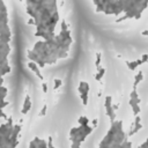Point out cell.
Returning <instances> with one entry per match:
<instances>
[{
	"label": "cell",
	"instance_id": "1",
	"mask_svg": "<svg viewBox=\"0 0 148 148\" xmlns=\"http://www.w3.org/2000/svg\"><path fill=\"white\" fill-rule=\"evenodd\" d=\"M72 42L71 30L67 28L65 30H60L58 35H54L49 39H39L34 47L28 51L27 57L29 60L35 61L40 68H43L46 65L57 62L58 59L67 58Z\"/></svg>",
	"mask_w": 148,
	"mask_h": 148
},
{
	"label": "cell",
	"instance_id": "2",
	"mask_svg": "<svg viewBox=\"0 0 148 148\" xmlns=\"http://www.w3.org/2000/svg\"><path fill=\"white\" fill-rule=\"evenodd\" d=\"M27 13L34 20L36 25L35 36L40 39L53 37L57 23L59 22V13L56 0H25Z\"/></svg>",
	"mask_w": 148,
	"mask_h": 148
},
{
	"label": "cell",
	"instance_id": "3",
	"mask_svg": "<svg viewBox=\"0 0 148 148\" xmlns=\"http://www.w3.org/2000/svg\"><path fill=\"white\" fill-rule=\"evenodd\" d=\"M126 139L127 136L123 130V121L116 119L111 123V127L99 142L98 148H119Z\"/></svg>",
	"mask_w": 148,
	"mask_h": 148
},
{
	"label": "cell",
	"instance_id": "4",
	"mask_svg": "<svg viewBox=\"0 0 148 148\" xmlns=\"http://www.w3.org/2000/svg\"><path fill=\"white\" fill-rule=\"evenodd\" d=\"M21 125H14L12 118L0 125V148H16Z\"/></svg>",
	"mask_w": 148,
	"mask_h": 148
},
{
	"label": "cell",
	"instance_id": "5",
	"mask_svg": "<svg viewBox=\"0 0 148 148\" xmlns=\"http://www.w3.org/2000/svg\"><path fill=\"white\" fill-rule=\"evenodd\" d=\"M147 7L148 0H124V15L116 20V22L119 23L128 18L139 20Z\"/></svg>",
	"mask_w": 148,
	"mask_h": 148
},
{
	"label": "cell",
	"instance_id": "6",
	"mask_svg": "<svg viewBox=\"0 0 148 148\" xmlns=\"http://www.w3.org/2000/svg\"><path fill=\"white\" fill-rule=\"evenodd\" d=\"M95 10L105 15H120L124 12V0H92Z\"/></svg>",
	"mask_w": 148,
	"mask_h": 148
},
{
	"label": "cell",
	"instance_id": "7",
	"mask_svg": "<svg viewBox=\"0 0 148 148\" xmlns=\"http://www.w3.org/2000/svg\"><path fill=\"white\" fill-rule=\"evenodd\" d=\"M12 38V30L8 24V13L3 0H0V40L9 43Z\"/></svg>",
	"mask_w": 148,
	"mask_h": 148
},
{
	"label": "cell",
	"instance_id": "8",
	"mask_svg": "<svg viewBox=\"0 0 148 148\" xmlns=\"http://www.w3.org/2000/svg\"><path fill=\"white\" fill-rule=\"evenodd\" d=\"M94 131V126H90L89 124L88 125H79V126H74L71 128L69 131V140L71 142H83L87 136L89 134H91V132Z\"/></svg>",
	"mask_w": 148,
	"mask_h": 148
},
{
	"label": "cell",
	"instance_id": "9",
	"mask_svg": "<svg viewBox=\"0 0 148 148\" xmlns=\"http://www.w3.org/2000/svg\"><path fill=\"white\" fill-rule=\"evenodd\" d=\"M10 72V65L8 62V57L0 54V86L3 84V76Z\"/></svg>",
	"mask_w": 148,
	"mask_h": 148
},
{
	"label": "cell",
	"instance_id": "10",
	"mask_svg": "<svg viewBox=\"0 0 148 148\" xmlns=\"http://www.w3.org/2000/svg\"><path fill=\"white\" fill-rule=\"evenodd\" d=\"M104 106H105V112L106 116L110 119V123L116 120V109L112 104V97L111 96H106L104 99Z\"/></svg>",
	"mask_w": 148,
	"mask_h": 148
},
{
	"label": "cell",
	"instance_id": "11",
	"mask_svg": "<svg viewBox=\"0 0 148 148\" xmlns=\"http://www.w3.org/2000/svg\"><path fill=\"white\" fill-rule=\"evenodd\" d=\"M142 127H143V125L141 124V117L138 114V116L134 117V121H133V124L131 126V130L128 132V136H132V135L136 134Z\"/></svg>",
	"mask_w": 148,
	"mask_h": 148
},
{
	"label": "cell",
	"instance_id": "12",
	"mask_svg": "<svg viewBox=\"0 0 148 148\" xmlns=\"http://www.w3.org/2000/svg\"><path fill=\"white\" fill-rule=\"evenodd\" d=\"M29 148H47V141L44 139H40L38 136H35L30 141Z\"/></svg>",
	"mask_w": 148,
	"mask_h": 148
},
{
	"label": "cell",
	"instance_id": "13",
	"mask_svg": "<svg viewBox=\"0 0 148 148\" xmlns=\"http://www.w3.org/2000/svg\"><path fill=\"white\" fill-rule=\"evenodd\" d=\"M28 67H29V69L40 80V81H43V79H44V76H43V74H42V71H40V67L35 62V61H31V60H29L28 61Z\"/></svg>",
	"mask_w": 148,
	"mask_h": 148
},
{
	"label": "cell",
	"instance_id": "14",
	"mask_svg": "<svg viewBox=\"0 0 148 148\" xmlns=\"http://www.w3.org/2000/svg\"><path fill=\"white\" fill-rule=\"evenodd\" d=\"M31 105H32V103H31L30 96H29V95H27V96L24 97V101H23V105H22V109H21V113H22L23 116H25V114L30 111Z\"/></svg>",
	"mask_w": 148,
	"mask_h": 148
},
{
	"label": "cell",
	"instance_id": "15",
	"mask_svg": "<svg viewBox=\"0 0 148 148\" xmlns=\"http://www.w3.org/2000/svg\"><path fill=\"white\" fill-rule=\"evenodd\" d=\"M143 62L141 59H136V60H125V65L127 66V68L130 71H135L139 66H141Z\"/></svg>",
	"mask_w": 148,
	"mask_h": 148
},
{
	"label": "cell",
	"instance_id": "16",
	"mask_svg": "<svg viewBox=\"0 0 148 148\" xmlns=\"http://www.w3.org/2000/svg\"><path fill=\"white\" fill-rule=\"evenodd\" d=\"M141 102V98L139 97V94L136 91V89H133L130 94V99H128V104L130 105H133V104H140Z\"/></svg>",
	"mask_w": 148,
	"mask_h": 148
},
{
	"label": "cell",
	"instance_id": "17",
	"mask_svg": "<svg viewBox=\"0 0 148 148\" xmlns=\"http://www.w3.org/2000/svg\"><path fill=\"white\" fill-rule=\"evenodd\" d=\"M9 53H10V45H9V43L0 40V54L8 57Z\"/></svg>",
	"mask_w": 148,
	"mask_h": 148
},
{
	"label": "cell",
	"instance_id": "18",
	"mask_svg": "<svg viewBox=\"0 0 148 148\" xmlns=\"http://www.w3.org/2000/svg\"><path fill=\"white\" fill-rule=\"evenodd\" d=\"M89 89H90V86H89L88 82H86V81H80V82H79V86H77L79 95L88 94V92H89Z\"/></svg>",
	"mask_w": 148,
	"mask_h": 148
},
{
	"label": "cell",
	"instance_id": "19",
	"mask_svg": "<svg viewBox=\"0 0 148 148\" xmlns=\"http://www.w3.org/2000/svg\"><path fill=\"white\" fill-rule=\"evenodd\" d=\"M143 80V72L142 71H139L135 76H134V81H133V89H136V87L139 86V83Z\"/></svg>",
	"mask_w": 148,
	"mask_h": 148
},
{
	"label": "cell",
	"instance_id": "20",
	"mask_svg": "<svg viewBox=\"0 0 148 148\" xmlns=\"http://www.w3.org/2000/svg\"><path fill=\"white\" fill-rule=\"evenodd\" d=\"M105 72H106V69H105L104 67H102V66L97 67V72H96V74H95V80H96V81L102 80V77L104 76Z\"/></svg>",
	"mask_w": 148,
	"mask_h": 148
},
{
	"label": "cell",
	"instance_id": "21",
	"mask_svg": "<svg viewBox=\"0 0 148 148\" xmlns=\"http://www.w3.org/2000/svg\"><path fill=\"white\" fill-rule=\"evenodd\" d=\"M7 94H8V89H7L3 84L0 86V101H5Z\"/></svg>",
	"mask_w": 148,
	"mask_h": 148
},
{
	"label": "cell",
	"instance_id": "22",
	"mask_svg": "<svg viewBox=\"0 0 148 148\" xmlns=\"http://www.w3.org/2000/svg\"><path fill=\"white\" fill-rule=\"evenodd\" d=\"M77 124L79 125H88L89 124V119H88V117H86V116H80L79 118H77Z\"/></svg>",
	"mask_w": 148,
	"mask_h": 148
},
{
	"label": "cell",
	"instance_id": "23",
	"mask_svg": "<svg viewBox=\"0 0 148 148\" xmlns=\"http://www.w3.org/2000/svg\"><path fill=\"white\" fill-rule=\"evenodd\" d=\"M131 108H132V111H133V114H134V116H138V114L141 112L140 104H133V105H131Z\"/></svg>",
	"mask_w": 148,
	"mask_h": 148
},
{
	"label": "cell",
	"instance_id": "24",
	"mask_svg": "<svg viewBox=\"0 0 148 148\" xmlns=\"http://www.w3.org/2000/svg\"><path fill=\"white\" fill-rule=\"evenodd\" d=\"M101 59H102V53L101 52H96V60H95V66L96 67L101 66Z\"/></svg>",
	"mask_w": 148,
	"mask_h": 148
},
{
	"label": "cell",
	"instance_id": "25",
	"mask_svg": "<svg viewBox=\"0 0 148 148\" xmlns=\"http://www.w3.org/2000/svg\"><path fill=\"white\" fill-rule=\"evenodd\" d=\"M119 148H132V142H131V141H128V140L126 139V140L120 145V147H119Z\"/></svg>",
	"mask_w": 148,
	"mask_h": 148
},
{
	"label": "cell",
	"instance_id": "26",
	"mask_svg": "<svg viewBox=\"0 0 148 148\" xmlns=\"http://www.w3.org/2000/svg\"><path fill=\"white\" fill-rule=\"evenodd\" d=\"M53 83H54V84H53V89H58V88L62 84V81H61L60 79H54V80H53Z\"/></svg>",
	"mask_w": 148,
	"mask_h": 148
},
{
	"label": "cell",
	"instance_id": "27",
	"mask_svg": "<svg viewBox=\"0 0 148 148\" xmlns=\"http://www.w3.org/2000/svg\"><path fill=\"white\" fill-rule=\"evenodd\" d=\"M46 111H47V105H46V104H44V105L42 106V109H40V111H39V114H38V116L44 117V116L46 114Z\"/></svg>",
	"mask_w": 148,
	"mask_h": 148
},
{
	"label": "cell",
	"instance_id": "28",
	"mask_svg": "<svg viewBox=\"0 0 148 148\" xmlns=\"http://www.w3.org/2000/svg\"><path fill=\"white\" fill-rule=\"evenodd\" d=\"M69 148H81V142H76V141L72 142Z\"/></svg>",
	"mask_w": 148,
	"mask_h": 148
},
{
	"label": "cell",
	"instance_id": "29",
	"mask_svg": "<svg viewBox=\"0 0 148 148\" xmlns=\"http://www.w3.org/2000/svg\"><path fill=\"white\" fill-rule=\"evenodd\" d=\"M42 91H43L44 94H46V92H47V83L42 82Z\"/></svg>",
	"mask_w": 148,
	"mask_h": 148
},
{
	"label": "cell",
	"instance_id": "30",
	"mask_svg": "<svg viewBox=\"0 0 148 148\" xmlns=\"http://www.w3.org/2000/svg\"><path fill=\"white\" fill-rule=\"evenodd\" d=\"M141 60H142V62H143V64L148 62V53H145V54H142V57H141Z\"/></svg>",
	"mask_w": 148,
	"mask_h": 148
},
{
	"label": "cell",
	"instance_id": "31",
	"mask_svg": "<svg viewBox=\"0 0 148 148\" xmlns=\"http://www.w3.org/2000/svg\"><path fill=\"white\" fill-rule=\"evenodd\" d=\"M8 104H9V103H8L7 101H0V108H1V109H3L5 106H7Z\"/></svg>",
	"mask_w": 148,
	"mask_h": 148
},
{
	"label": "cell",
	"instance_id": "32",
	"mask_svg": "<svg viewBox=\"0 0 148 148\" xmlns=\"http://www.w3.org/2000/svg\"><path fill=\"white\" fill-rule=\"evenodd\" d=\"M0 118H6V113L3 112V110L0 108Z\"/></svg>",
	"mask_w": 148,
	"mask_h": 148
},
{
	"label": "cell",
	"instance_id": "33",
	"mask_svg": "<svg viewBox=\"0 0 148 148\" xmlns=\"http://www.w3.org/2000/svg\"><path fill=\"white\" fill-rule=\"evenodd\" d=\"M91 123H92V126H94V127H95V126H96V125H97V123H98V120H97V119H96V118H95V119H92V121H91Z\"/></svg>",
	"mask_w": 148,
	"mask_h": 148
},
{
	"label": "cell",
	"instance_id": "34",
	"mask_svg": "<svg viewBox=\"0 0 148 148\" xmlns=\"http://www.w3.org/2000/svg\"><path fill=\"white\" fill-rule=\"evenodd\" d=\"M28 24H34V20H32L31 17H30V20L28 21Z\"/></svg>",
	"mask_w": 148,
	"mask_h": 148
},
{
	"label": "cell",
	"instance_id": "35",
	"mask_svg": "<svg viewBox=\"0 0 148 148\" xmlns=\"http://www.w3.org/2000/svg\"><path fill=\"white\" fill-rule=\"evenodd\" d=\"M138 148H147V147H146V146H145L143 143H141V145H140V146H139Z\"/></svg>",
	"mask_w": 148,
	"mask_h": 148
},
{
	"label": "cell",
	"instance_id": "36",
	"mask_svg": "<svg viewBox=\"0 0 148 148\" xmlns=\"http://www.w3.org/2000/svg\"><path fill=\"white\" fill-rule=\"evenodd\" d=\"M142 35H146V36H147V35H148V30H145V31H142Z\"/></svg>",
	"mask_w": 148,
	"mask_h": 148
}]
</instances>
